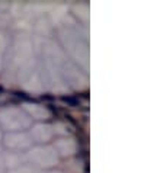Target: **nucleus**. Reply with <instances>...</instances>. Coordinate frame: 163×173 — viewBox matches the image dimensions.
<instances>
[{"label": "nucleus", "mask_w": 163, "mask_h": 173, "mask_svg": "<svg viewBox=\"0 0 163 173\" xmlns=\"http://www.w3.org/2000/svg\"><path fill=\"white\" fill-rule=\"evenodd\" d=\"M77 157H83V159H87V150H80L79 151V154H77Z\"/></svg>", "instance_id": "nucleus-3"}, {"label": "nucleus", "mask_w": 163, "mask_h": 173, "mask_svg": "<svg viewBox=\"0 0 163 173\" xmlns=\"http://www.w3.org/2000/svg\"><path fill=\"white\" fill-rule=\"evenodd\" d=\"M61 100L66 102V103L70 105V106H76V108H79V99L74 97V96H63Z\"/></svg>", "instance_id": "nucleus-1"}, {"label": "nucleus", "mask_w": 163, "mask_h": 173, "mask_svg": "<svg viewBox=\"0 0 163 173\" xmlns=\"http://www.w3.org/2000/svg\"><path fill=\"white\" fill-rule=\"evenodd\" d=\"M1 90H3V89H1V87H0V92H1Z\"/></svg>", "instance_id": "nucleus-6"}, {"label": "nucleus", "mask_w": 163, "mask_h": 173, "mask_svg": "<svg viewBox=\"0 0 163 173\" xmlns=\"http://www.w3.org/2000/svg\"><path fill=\"white\" fill-rule=\"evenodd\" d=\"M82 97H84V99H87V97H89V95H87V92H84V93H82Z\"/></svg>", "instance_id": "nucleus-5"}, {"label": "nucleus", "mask_w": 163, "mask_h": 173, "mask_svg": "<svg viewBox=\"0 0 163 173\" xmlns=\"http://www.w3.org/2000/svg\"><path fill=\"white\" fill-rule=\"evenodd\" d=\"M15 96H18V97H21V99H25V100H31V97H29L26 93H23V92H15Z\"/></svg>", "instance_id": "nucleus-2"}, {"label": "nucleus", "mask_w": 163, "mask_h": 173, "mask_svg": "<svg viewBox=\"0 0 163 173\" xmlns=\"http://www.w3.org/2000/svg\"><path fill=\"white\" fill-rule=\"evenodd\" d=\"M42 100H54V96H50V95L42 96Z\"/></svg>", "instance_id": "nucleus-4"}]
</instances>
